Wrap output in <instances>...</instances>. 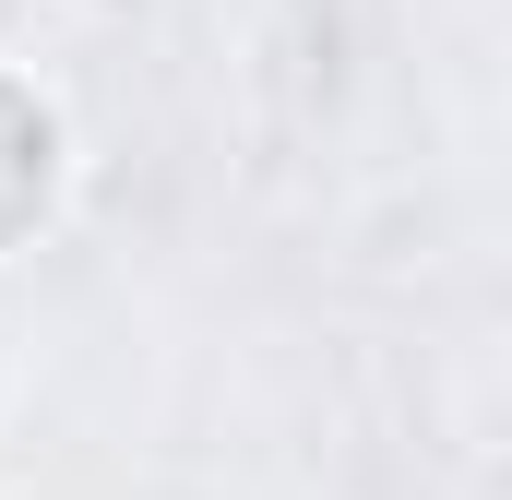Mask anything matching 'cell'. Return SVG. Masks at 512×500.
I'll use <instances>...</instances> for the list:
<instances>
[{
  "mask_svg": "<svg viewBox=\"0 0 512 500\" xmlns=\"http://www.w3.org/2000/svg\"><path fill=\"white\" fill-rule=\"evenodd\" d=\"M60 179H72V143H60V108L0 72V250H24L48 215H60Z\"/></svg>",
  "mask_w": 512,
  "mask_h": 500,
  "instance_id": "obj_1",
  "label": "cell"
}]
</instances>
